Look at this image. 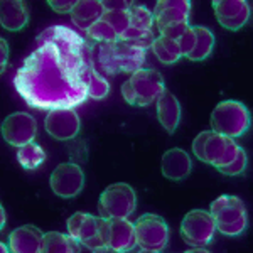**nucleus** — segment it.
I'll list each match as a JSON object with an SVG mask.
<instances>
[{
	"instance_id": "nucleus-1",
	"label": "nucleus",
	"mask_w": 253,
	"mask_h": 253,
	"mask_svg": "<svg viewBox=\"0 0 253 253\" xmlns=\"http://www.w3.org/2000/svg\"><path fill=\"white\" fill-rule=\"evenodd\" d=\"M17 69L14 86L31 108H76L88 96L96 68L93 41L66 26H51Z\"/></svg>"
},
{
	"instance_id": "nucleus-2",
	"label": "nucleus",
	"mask_w": 253,
	"mask_h": 253,
	"mask_svg": "<svg viewBox=\"0 0 253 253\" xmlns=\"http://www.w3.org/2000/svg\"><path fill=\"white\" fill-rule=\"evenodd\" d=\"M166 89L164 78L156 69L142 68L132 73L128 80L122 84V95L132 107H149L159 100Z\"/></svg>"
},
{
	"instance_id": "nucleus-3",
	"label": "nucleus",
	"mask_w": 253,
	"mask_h": 253,
	"mask_svg": "<svg viewBox=\"0 0 253 253\" xmlns=\"http://www.w3.org/2000/svg\"><path fill=\"white\" fill-rule=\"evenodd\" d=\"M216 230L226 236H240L248 228V214L245 203L238 196L223 194L210 206Z\"/></svg>"
},
{
	"instance_id": "nucleus-4",
	"label": "nucleus",
	"mask_w": 253,
	"mask_h": 253,
	"mask_svg": "<svg viewBox=\"0 0 253 253\" xmlns=\"http://www.w3.org/2000/svg\"><path fill=\"white\" fill-rule=\"evenodd\" d=\"M211 126L214 133L223 137H242L252 126L250 110L238 100H224L216 105L211 113Z\"/></svg>"
},
{
	"instance_id": "nucleus-5",
	"label": "nucleus",
	"mask_w": 253,
	"mask_h": 253,
	"mask_svg": "<svg viewBox=\"0 0 253 253\" xmlns=\"http://www.w3.org/2000/svg\"><path fill=\"white\" fill-rule=\"evenodd\" d=\"M135 242L140 252L159 253L164 252L169 243V226L162 216L145 213L133 223Z\"/></svg>"
},
{
	"instance_id": "nucleus-6",
	"label": "nucleus",
	"mask_w": 253,
	"mask_h": 253,
	"mask_svg": "<svg viewBox=\"0 0 253 253\" xmlns=\"http://www.w3.org/2000/svg\"><path fill=\"white\" fill-rule=\"evenodd\" d=\"M135 191L125 182H115V184L108 186L100 194V201H98V211H100L101 218L105 219L128 218L135 211Z\"/></svg>"
},
{
	"instance_id": "nucleus-7",
	"label": "nucleus",
	"mask_w": 253,
	"mask_h": 253,
	"mask_svg": "<svg viewBox=\"0 0 253 253\" xmlns=\"http://www.w3.org/2000/svg\"><path fill=\"white\" fill-rule=\"evenodd\" d=\"M214 219L210 211L193 210L189 211L181 223V238L189 247L206 248L214 238Z\"/></svg>"
},
{
	"instance_id": "nucleus-8",
	"label": "nucleus",
	"mask_w": 253,
	"mask_h": 253,
	"mask_svg": "<svg viewBox=\"0 0 253 253\" xmlns=\"http://www.w3.org/2000/svg\"><path fill=\"white\" fill-rule=\"evenodd\" d=\"M0 128H2L3 140L17 149L34 142L38 135V122L31 113L26 112L10 113L9 117L3 118Z\"/></svg>"
},
{
	"instance_id": "nucleus-9",
	"label": "nucleus",
	"mask_w": 253,
	"mask_h": 253,
	"mask_svg": "<svg viewBox=\"0 0 253 253\" xmlns=\"http://www.w3.org/2000/svg\"><path fill=\"white\" fill-rule=\"evenodd\" d=\"M52 193L59 198L69 199L78 196L84 187V174L83 169L75 162H64L52 170L49 179Z\"/></svg>"
},
{
	"instance_id": "nucleus-10",
	"label": "nucleus",
	"mask_w": 253,
	"mask_h": 253,
	"mask_svg": "<svg viewBox=\"0 0 253 253\" xmlns=\"http://www.w3.org/2000/svg\"><path fill=\"white\" fill-rule=\"evenodd\" d=\"M80 117L75 108H54L49 110L44 126L46 132L56 140H73L80 133Z\"/></svg>"
},
{
	"instance_id": "nucleus-11",
	"label": "nucleus",
	"mask_w": 253,
	"mask_h": 253,
	"mask_svg": "<svg viewBox=\"0 0 253 253\" xmlns=\"http://www.w3.org/2000/svg\"><path fill=\"white\" fill-rule=\"evenodd\" d=\"M213 10L224 29L233 32L242 29L252 14L250 2L247 0H214Z\"/></svg>"
},
{
	"instance_id": "nucleus-12",
	"label": "nucleus",
	"mask_w": 253,
	"mask_h": 253,
	"mask_svg": "<svg viewBox=\"0 0 253 253\" xmlns=\"http://www.w3.org/2000/svg\"><path fill=\"white\" fill-rule=\"evenodd\" d=\"M191 5L193 3L189 0H159L152 12L157 29L161 31L167 26H172V24L187 22L191 14Z\"/></svg>"
},
{
	"instance_id": "nucleus-13",
	"label": "nucleus",
	"mask_w": 253,
	"mask_h": 253,
	"mask_svg": "<svg viewBox=\"0 0 253 253\" xmlns=\"http://www.w3.org/2000/svg\"><path fill=\"white\" fill-rule=\"evenodd\" d=\"M108 250L117 253L132 252L137 247L133 223L128 218H112L108 219Z\"/></svg>"
},
{
	"instance_id": "nucleus-14",
	"label": "nucleus",
	"mask_w": 253,
	"mask_h": 253,
	"mask_svg": "<svg viewBox=\"0 0 253 253\" xmlns=\"http://www.w3.org/2000/svg\"><path fill=\"white\" fill-rule=\"evenodd\" d=\"M162 175L169 181H184L191 174L193 162H191L189 154L182 149H170L162 156Z\"/></svg>"
},
{
	"instance_id": "nucleus-15",
	"label": "nucleus",
	"mask_w": 253,
	"mask_h": 253,
	"mask_svg": "<svg viewBox=\"0 0 253 253\" xmlns=\"http://www.w3.org/2000/svg\"><path fill=\"white\" fill-rule=\"evenodd\" d=\"M44 233L38 226L24 224L15 228L9 236V248L12 253H38L41 250Z\"/></svg>"
},
{
	"instance_id": "nucleus-16",
	"label": "nucleus",
	"mask_w": 253,
	"mask_h": 253,
	"mask_svg": "<svg viewBox=\"0 0 253 253\" xmlns=\"http://www.w3.org/2000/svg\"><path fill=\"white\" fill-rule=\"evenodd\" d=\"M29 22V12L24 0H2L0 2V24L5 31L19 32Z\"/></svg>"
},
{
	"instance_id": "nucleus-17",
	"label": "nucleus",
	"mask_w": 253,
	"mask_h": 253,
	"mask_svg": "<svg viewBox=\"0 0 253 253\" xmlns=\"http://www.w3.org/2000/svg\"><path fill=\"white\" fill-rule=\"evenodd\" d=\"M156 103L159 124L167 130V133L172 135L175 128L179 126V122H181V105H179L177 98L169 89H164Z\"/></svg>"
},
{
	"instance_id": "nucleus-18",
	"label": "nucleus",
	"mask_w": 253,
	"mask_h": 253,
	"mask_svg": "<svg viewBox=\"0 0 253 253\" xmlns=\"http://www.w3.org/2000/svg\"><path fill=\"white\" fill-rule=\"evenodd\" d=\"M105 14V9L101 5V0H78L75 9L71 12L73 24L80 31L86 32L93 24L101 20Z\"/></svg>"
},
{
	"instance_id": "nucleus-19",
	"label": "nucleus",
	"mask_w": 253,
	"mask_h": 253,
	"mask_svg": "<svg viewBox=\"0 0 253 253\" xmlns=\"http://www.w3.org/2000/svg\"><path fill=\"white\" fill-rule=\"evenodd\" d=\"M83 245L78 238L71 235H63L58 231L44 233L41 243V253H78L83 250Z\"/></svg>"
},
{
	"instance_id": "nucleus-20",
	"label": "nucleus",
	"mask_w": 253,
	"mask_h": 253,
	"mask_svg": "<svg viewBox=\"0 0 253 253\" xmlns=\"http://www.w3.org/2000/svg\"><path fill=\"white\" fill-rule=\"evenodd\" d=\"M115 54H117V63L120 68V73H135L138 69L144 68L145 63V51L137 47H132L125 42L117 41L115 42Z\"/></svg>"
},
{
	"instance_id": "nucleus-21",
	"label": "nucleus",
	"mask_w": 253,
	"mask_h": 253,
	"mask_svg": "<svg viewBox=\"0 0 253 253\" xmlns=\"http://www.w3.org/2000/svg\"><path fill=\"white\" fill-rule=\"evenodd\" d=\"M193 29L196 32V46L186 58L191 61H205L214 49V36L205 26H193Z\"/></svg>"
},
{
	"instance_id": "nucleus-22",
	"label": "nucleus",
	"mask_w": 253,
	"mask_h": 253,
	"mask_svg": "<svg viewBox=\"0 0 253 253\" xmlns=\"http://www.w3.org/2000/svg\"><path fill=\"white\" fill-rule=\"evenodd\" d=\"M152 52L156 54V58L164 64H174L181 59V49H179L177 42L172 39H167L159 36L156 38L152 44Z\"/></svg>"
},
{
	"instance_id": "nucleus-23",
	"label": "nucleus",
	"mask_w": 253,
	"mask_h": 253,
	"mask_svg": "<svg viewBox=\"0 0 253 253\" xmlns=\"http://www.w3.org/2000/svg\"><path fill=\"white\" fill-rule=\"evenodd\" d=\"M17 161H19V164L27 170L38 169V167L46 161V152H44L42 147L38 145L36 142H31V144L19 149Z\"/></svg>"
},
{
	"instance_id": "nucleus-24",
	"label": "nucleus",
	"mask_w": 253,
	"mask_h": 253,
	"mask_svg": "<svg viewBox=\"0 0 253 253\" xmlns=\"http://www.w3.org/2000/svg\"><path fill=\"white\" fill-rule=\"evenodd\" d=\"M128 19L130 27H135V29L140 31H152L154 14L145 5H142V3L132 2V5L128 9Z\"/></svg>"
},
{
	"instance_id": "nucleus-25",
	"label": "nucleus",
	"mask_w": 253,
	"mask_h": 253,
	"mask_svg": "<svg viewBox=\"0 0 253 253\" xmlns=\"http://www.w3.org/2000/svg\"><path fill=\"white\" fill-rule=\"evenodd\" d=\"M226 138L228 137H223L211 130V135L206 140V145H205V162L206 164H211V166L218 164L219 159L223 156V152H224V149H226Z\"/></svg>"
},
{
	"instance_id": "nucleus-26",
	"label": "nucleus",
	"mask_w": 253,
	"mask_h": 253,
	"mask_svg": "<svg viewBox=\"0 0 253 253\" xmlns=\"http://www.w3.org/2000/svg\"><path fill=\"white\" fill-rule=\"evenodd\" d=\"M86 36L89 41L93 42H117L118 41V34L115 32L110 24H107L105 20H98L96 24H93L91 27L86 31Z\"/></svg>"
},
{
	"instance_id": "nucleus-27",
	"label": "nucleus",
	"mask_w": 253,
	"mask_h": 253,
	"mask_svg": "<svg viewBox=\"0 0 253 253\" xmlns=\"http://www.w3.org/2000/svg\"><path fill=\"white\" fill-rule=\"evenodd\" d=\"M101 20H105L107 24H110V26L115 29V32L118 36H122L130 27V19H128V12H126V10L105 12Z\"/></svg>"
},
{
	"instance_id": "nucleus-28",
	"label": "nucleus",
	"mask_w": 253,
	"mask_h": 253,
	"mask_svg": "<svg viewBox=\"0 0 253 253\" xmlns=\"http://www.w3.org/2000/svg\"><path fill=\"white\" fill-rule=\"evenodd\" d=\"M247 164H248V156H247V152H245V149L240 147L238 154H236V157L230 164L219 166V167H216V169L224 175H242L245 170H247Z\"/></svg>"
},
{
	"instance_id": "nucleus-29",
	"label": "nucleus",
	"mask_w": 253,
	"mask_h": 253,
	"mask_svg": "<svg viewBox=\"0 0 253 253\" xmlns=\"http://www.w3.org/2000/svg\"><path fill=\"white\" fill-rule=\"evenodd\" d=\"M175 42H177L179 49H181V54L182 56L189 54V52L193 51L194 46H196V32L193 29V26L187 27V31L177 41H175Z\"/></svg>"
},
{
	"instance_id": "nucleus-30",
	"label": "nucleus",
	"mask_w": 253,
	"mask_h": 253,
	"mask_svg": "<svg viewBox=\"0 0 253 253\" xmlns=\"http://www.w3.org/2000/svg\"><path fill=\"white\" fill-rule=\"evenodd\" d=\"M238 149H240V145L236 144L235 138H230V137H228V138H226V149H224V152H223L221 159H219V162H218V164H216L214 167L230 164V162L236 157V154H238Z\"/></svg>"
},
{
	"instance_id": "nucleus-31",
	"label": "nucleus",
	"mask_w": 253,
	"mask_h": 253,
	"mask_svg": "<svg viewBox=\"0 0 253 253\" xmlns=\"http://www.w3.org/2000/svg\"><path fill=\"white\" fill-rule=\"evenodd\" d=\"M187 27H189V24H187V22H179V24H172V26H167V27L161 29L159 32H161L162 38L177 41L187 31Z\"/></svg>"
},
{
	"instance_id": "nucleus-32",
	"label": "nucleus",
	"mask_w": 253,
	"mask_h": 253,
	"mask_svg": "<svg viewBox=\"0 0 253 253\" xmlns=\"http://www.w3.org/2000/svg\"><path fill=\"white\" fill-rule=\"evenodd\" d=\"M210 135H211V130H205V132L198 133V137H196L193 142V152L201 162H205V145Z\"/></svg>"
},
{
	"instance_id": "nucleus-33",
	"label": "nucleus",
	"mask_w": 253,
	"mask_h": 253,
	"mask_svg": "<svg viewBox=\"0 0 253 253\" xmlns=\"http://www.w3.org/2000/svg\"><path fill=\"white\" fill-rule=\"evenodd\" d=\"M47 5L58 14H71L75 9V0H47Z\"/></svg>"
},
{
	"instance_id": "nucleus-34",
	"label": "nucleus",
	"mask_w": 253,
	"mask_h": 253,
	"mask_svg": "<svg viewBox=\"0 0 253 253\" xmlns=\"http://www.w3.org/2000/svg\"><path fill=\"white\" fill-rule=\"evenodd\" d=\"M84 216H86V213H75L68 219V233L71 236H75V238H78L80 228H81V224H83Z\"/></svg>"
},
{
	"instance_id": "nucleus-35",
	"label": "nucleus",
	"mask_w": 253,
	"mask_h": 253,
	"mask_svg": "<svg viewBox=\"0 0 253 253\" xmlns=\"http://www.w3.org/2000/svg\"><path fill=\"white\" fill-rule=\"evenodd\" d=\"M101 5H103L105 12H112V10H126L128 12L132 2H130V0H101Z\"/></svg>"
},
{
	"instance_id": "nucleus-36",
	"label": "nucleus",
	"mask_w": 253,
	"mask_h": 253,
	"mask_svg": "<svg viewBox=\"0 0 253 253\" xmlns=\"http://www.w3.org/2000/svg\"><path fill=\"white\" fill-rule=\"evenodd\" d=\"M7 59H9V44L5 39H0V71H5L7 66Z\"/></svg>"
},
{
	"instance_id": "nucleus-37",
	"label": "nucleus",
	"mask_w": 253,
	"mask_h": 253,
	"mask_svg": "<svg viewBox=\"0 0 253 253\" xmlns=\"http://www.w3.org/2000/svg\"><path fill=\"white\" fill-rule=\"evenodd\" d=\"M0 213H2V223H0V228H5V219H7V216H5V210L3 208H0Z\"/></svg>"
}]
</instances>
